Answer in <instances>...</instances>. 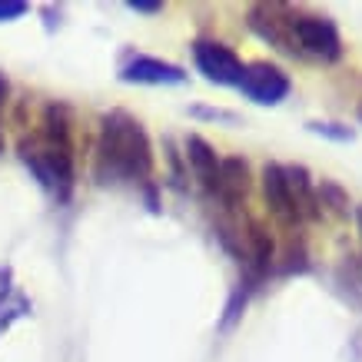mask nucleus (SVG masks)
<instances>
[{
    "instance_id": "obj_9",
    "label": "nucleus",
    "mask_w": 362,
    "mask_h": 362,
    "mask_svg": "<svg viewBox=\"0 0 362 362\" xmlns=\"http://www.w3.org/2000/svg\"><path fill=\"white\" fill-rule=\"evenodd\" d=\"M187 156L193 173L209 193H216V180H220V160H216V150L209 146L203 136H187Z\"/></svg>"
},
{
    "instance_id": "obj_4",
    "label": "nucleus",
    "mask_w": 362,
    "mask_h": 362,
    "mask_svg": "<svg viewBox=\"0 0 362 362\" xmlns=\"http://www.w3.org/2000/svg\"><path fill=\"white\" fill-rule=\"evenodd\" d=\"M193 57H197V66L209 80H216V83H236V87H240L246 66L240 64V57L233 54L230 47L213 44V40H199V44L193 47Z\"/></svg>"
},
{
    "instance_id": "obj_7",
    "label": "nucleus",
    "mask_w": 362,
    "mask_h": 362,
    "mask_svg": "<svg viewBox=\"0 0 362 362\" xmlns=\"http://www.w3.org/2000/svg\"><path fill=\"white\" fill-rule=\"evenodd\" d=\"M246 193H250V166H246V160H240V156L220 160V180H216L213 197H220L226 206H236V203L246 199Z\"/></svg>"
},
{
    "instance_id": "obj_3",
    "label": "nucleus",
    "mask_w": 362,
    "mask_h": 362,
    "mask_svg": "<svg viewBox=\"0 0 362 362\" xmlns=\"http://www.w3.org/2000/svg\"><path fill=\"white\" fill-rule=\"evenodd\" d=\"M263 197H266L269 213L283 223L286 230H299V226L306 223L296 206V199H293V193H289V187H286V176H283V166L279 163L263 166Z\"/></svg>"
},
{
    "instance_id": "obj_8",
    "label": "nucleus",
    "mask_w": 362,
    "mask_h": 362,
    "mask_svg": "<svg viewBox=\"0 0 362 362\" xmlns=\"http://www.w3.org/2000/svg\"><path fill=\"white\" fill-rule=\"evenodd\" d=\"M283 176H286V187H289L293 199H296L299 213H303V220H319L322 216V199L316 197L306 170L303 166H283Z\"/></svg>"
},
{
    "instance_id": "obj_1",
    "label": "nucleus",
    "mask_w": 362,
    "mask_h": 362,
    "mask_svg": "<svg viewBox=\"0 0 362 362\" xmlns=\"http://www.w3.org/2000/svg\"><path fill=\"white\" fill-rule=\"evenodd\" d=\"M100 160L110 166V173L143 180L153 170V150L143 127L127 113H110L103 117V130H100Z\"/></svg>"
},
{
    "instance_id": "obj_5",
    "label": "nucleus",
    "mask_w": 362,
    "mask_h": 362,
    "mask_svg": "<svg viewBox=\"0 0 362 362\" xmlns=\"http://www.w3.org/2000/svg\"><path fill=\"white\" fill-rule=\"evenodd\" d=\"M293 17L296 13H289L283 4H256L250 11V27L269 44L293 50Z\"/></svg>"
},
{
    "instance_id": "obj_10",
    "label": "nucleus",
    "mask_w": 362,
    "mask_h": 362,
    "mask_svg": "<svg viewBox=\"0 0 362 362\" xmlns=\"http://www.w3.org/2000/svg\"><path fill=\"white\" fill-rule=\"evenodd\" d=\"M123 77L136 80V83H180L183 74H180V66L160 64V60H150V57H136V60L123 70Z\"/></svg>"
},
{
    "instance_id": "obj_11",
    "label": "nucleus",
    "mask_w": 362,
    "mask_h": 362,
    "mask_svg": "<svg viewBox=\"0 0 362 362\" xmlns=\"http://www.w3.org/2000/svg\"><path fill=\"white\" fill-rule=\"evenodd\" d=\"M246 240H250V252H252V259H256V266H259V269H269V266H273V259H276L273 236H269L259 223H250Z\"/></svg>"
},
{
    "instance_id": "obj_12",
    "label": "nucleus",
    "mask_w": 362,
    "mask_h": 362,
    "mask_svg": "<svg viewBox=\"0 0 362 362\" xmlns=\"http://www.w3.org/2000/svg\"><path fill=\"white\" fill-rule=\"evenodd\" d=\"M23 4H0V17H21Z\"/></svg>"
},
{
    "instance_id": "obj_2",
    "label": "nucleus",
    "mask_w": 362,
    "mask_h": 362,
    "mask_svg": "<svg viewBox=\"0 0 362 362\" xmlns=\"http://www.w3.org/2000/svg\"><path fill=\"white\" fill-rule=\"evenodd\" d=\"M293 54L313 57V60H339L342 40L336 23L326 17H313V13H296L293 17Z\"/></svg>"
},
{
    "instance_id": "obj_6",
    "label": "nucleus",
    "mask_w": 362,
    "mask_h": 362,
    "mask_svg": "<svg viewBox=\"0 0 362 362\" xmlns=\"http://www.w3.org/2000/svg\"><path fill=\"white\" fill-rule=\"evenodd\" d=\"M240 90L256 103H279L289 93V80L283 70H276L269 64H252L243 70Z\"/></svg>"
},
{
    "instance_id": "obj_13",
    "label": "nucleus",
    "mask_w": 362,
    "mask_h": 362,
    "mask_svg": "<svg viewBox=\"0 0 362 362\" xmlns=\"http://www.w3.org/2000/svg\"><path fill=\"white\" fill-rule=\"evenodd\" d=\"M4 97H7V80L0 77V110H4Z\"/></svg>"
},
{
    "instance_id": "obj_14",
    "label": "nucleus",
    "mask_w": 362,
    "mask_h": 362,
    "mask_svg": "<svg viewBox=\"0 0 362 362\" xmlns=\"http://www.w3.org/2000/svg\"><path fill=\"white\" fill-rule=\"evenodd\" d=\"M356 220H359V236H362V206H359V213H356Z\"/></svg>"
}]
</instances>
